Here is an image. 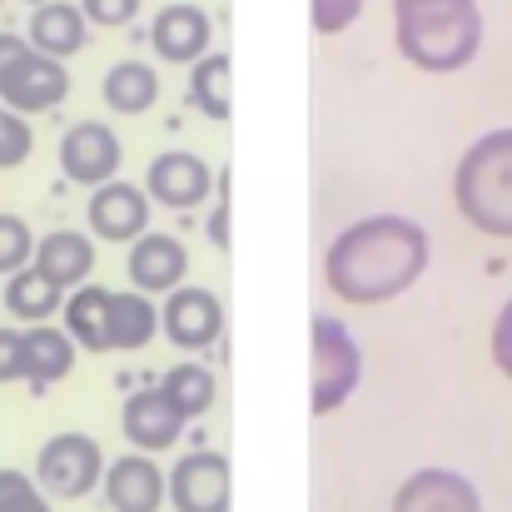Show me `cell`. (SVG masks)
<instances>
[{
    "label": "cell",
    "mask_w": 512,
    "mask_h": 512,
    "mask_svg": "<svg viewBox=\"0 0 512 512\" xmlns=\"http://www.w3.org/2000/svg\"><path fill=\"white\" fill-rule=\"evenodd\" d=\"M433 264V239L408 214H368L334 234L324 254L329 294L353 309H378L408 294Z\"/></svg>",
    "instance_id": "1"
},
{
    "label": "cell",
    "mask_w": 512,
    "mask_h": 512,
    "mask_svg": "<svg viewBox=\"0 0 512 512\" xmlns=\"http://www.w3.org/2000/svg\"><path fill=\"white\" fill-rule=\"evenodd\" d=\"M398 55L423 75H458L483 50L478 0H393Z\"/></svg>",
    "instance_id": "2"
},
{
    "label": "cell",
    "mask_w": 512,
    "mask_h": 512,
    "mask_svg": "<svg viewBox=\"0 0 512 512\" xmlns=\"http://www.w3.org/2000/svg\"><path fill=\"white\" fill-rule=\"evenodd\" d=\"M453 204L478 234L512 239V125L478 135L463 150L453 170Z\"/></svg>",
    "instance_id": "3"
},
{
    "label": "cell",
    "mask_w": 512,
    "mask_h": 512,
    "mask_svg": "<svg viewBox=\"0 0 512 512\" xmlns=\"http://www.w3.org/2000/svg\"><path fill=\"white\" fill-rule=\"evenodd\" d=\"M363 383V348L353 329L334 314H314L309 324V408L314 418L339 413Z\"/></svg>",
    "instance_id": "4"
},
{
    "label": "cell",
    "mask_w": 512,
    "mask_h": 512,
    "mask_svg": "<svg viewBox=\"0 0 512 512\" xmlns=\"http://www.w3.org/2000/svg\"><path fill=\"white\" fill-rule=\"evenodd\" d=\"M70 95V70L65 60L35 50L25 35L0 30V105L20 115H45Z\"/></svg>",
    "instance_id": "5"
},
{
    "label": "cell",
    "mask_w": 512,
    "mask_h": 512,
    "mask_svg": "<svg viewBox=\"0 0 512 512\" xmlns=\"http://www.w3.org/2000/svg\"><path fill=\"white\" fill-rule=\"evenodd\" d=\"M35 483L50 498H65V503L90 498L105 483V453H100V443L90 433H75V428L45 438L40 453H35Z\"/></svg>",
    "instance_id": "6"
},
{
    "label": "cell",
    "mask_w": 512,
    "mask_h": 512,
    "mask_svg": "<svg viewBox=\"0 0 512 512\" xmlns=\"http://www.w3.org/2000/svg\"><path fill=\"white\" fill-rule=\"evenodd\" d=\"M165 488H170L174 512H229V503H234L229 458L214 453V448L184 453L170 473H165Z\"/></svg>",
    "instance_id": "7"
},
{
    "label": "cell",
    "mask_w": 512,
    "mask_h": 512,
    "mask_svg": "<svg viewBox=\"0 0 512 512\" xmlns=\"http://www.w3.org/2000/svg\"><path fill=\"white\" fill-rule=\"evenodd\" d=\"M160 334L184 348V353H199L209 343H219L224 334V304L214 289L204 284H179L165 294V309H160Z\"/></svg>",
    "instance_id": "8"
},
{
    "label": "cell",
    "mask_w": 512,
    "mask_h": 512,
    "mask_svg": "<svg viewBox=\"0 0 512 512\" xmlns=\"http://www.w3.org/2000/svg\"><path fill=\"white\" fill-rule=\"evenodd\" d=\"M120 165H125V145L105 120H80V125H70L60 135V170H65L70 184L95 189V184L115 179Z\"/></svg>",
    "instance_id": "9"
},
{
    "label": "cell",
    "mask_w": 512,
    "mask_h": 512,
    "mask_svg": "<svg viewBox=\"0 0 512 512\" xmlns=\"http://www.w3.org/2000/svg\"><path fill=\"white\" fill-rule=\"evenodd\" d=\"M85 219H90V234L105 239V244H135L145 229H150V194L145 184H130V179H105L95 184L90 204H85Z\"/></svg>",
    "instance_id": "10"
},
{
    "label": "cell",
    "mask_w": 512,
    "mask_h": 512,
    "mask_svg": "<svg viewBox=\"0 0 512 512\" xmlns=\"http://www.w3.org/2000/svg\"><path fill=\"white\" fill-rule=\"evenodd\" d=\"M388 512H483V493L458 468H418L398 483Z\"/></svg>",
    "instance_id": "11"
},
{
    "label": "cell",
    "mask_w": 512,
    "mask_h": 512,
    "mask_svg": "<svg viewBox=\"0 0 512 512\" xmlns=\"http://www.w3.org/2000/svg\"><path fill=\"white\" fill-rule=\"evenodd\" d=\"M214 179H219V174L209 170L199 155L165 150V155H155L150 170H145V194H150V204H165V209H199V204L214 194Z\"/></svg>",
    "instance_id": "12"
},
{
    "label": "cell",
    "mask_w": 512,
    "mask_h": 512,
    "mask_svg": "<svg viewBox=\"0 0 512 512\" xmlns=\"http://www.w3.org/2000/svg\"><path fill=\"white\" fill-rule=\"evenodd\" d=\"M184 428H189V418L165 398L160 383L130 393L125 408H120V433L135 443V453H165V448H174L184 438Z\"/></svg>",
    "instance_id": "13"
},
{
    "label": "cell",
    "mask_w": 512,
    "mask_h": 512,
    "mask_svg": "<svg viewBox=\"0 0 512 512\" xmlns=\"http://www.w3.org/2000/svg\"><path fill=\"white\" fill-rule=\"evenodd\" d=\"M105 503L115 512H160L170 503L165 488V468L155 463V453H120L115 463H105Z\"/></svg>",
    "instance_id": "14"
},
{
    "label": "cell",
    "mask_w": 512,
    "mask_h": 512,
    "mask_svg": "<svg viewBox=\"0 0 512 512\" xmlns=\"http://www.w3.org/2000/svg\"><path fill=\"white\" fill-rule=\"evenodd\" d=\"M130 284L140 294H170L184 284L189 274V249L174 239V234H160V229H145L135 244H130Z\"/></svg>",
    "instance_id": "15"
},
{
    "label": "cell",
    "mask_w": 512,
    "mask_h": 512,
    "mask_svg": "<svg viewBox=\"0 0 512 512\" xmlns=\"http://www.w3.org/2000/svg\"><path fill=\"white\" fill-rule=\"evenodd\" d=\"M209 40H214V20L199 5H189V0L165 5L155 15V25H150V45L170 65H194L199 55H209Z\"/></svg>",
    "instance_id": "16"
},
{
    "label": "cell",
    "mask_w": 512,
    "mask_h": 512,
    "mask_svg": "<svg viewBox=\"0 0 512 512\" xmlns=\"http://www.w3.org/2000/svg\"><path fill=\"white\" fill-rule=\"evenodd\" d=\"M55 289H80L90 284V269H95V239L80 234V229H50L45 239H35V259H30Z\"/></svg>",
    "instance_id": "17"
},
{
    "label": "cell",
    "mask_w": 512,
    "mask_h": 512,
    "mask_svg": "<svg viewBox=\"0 0 512 512\" xmlns=\"http://www.w3.org/2000/svg\"><path fill=\"white\" fill-rule=\"evenodd\" d=\"M25 40H30L35 50L55 55V60H70V55H80V50L90 45V20H85V10L70 5V0H45V5L30 10Z\"/></svg>",
    "instance_id": "18"
},
{
    "label": "cell",
    "mask_w": 512,
    "mask_h": 512,
    "mask_svg": "<svg viewBox=\"0 0 512 512\" xmlns=\"http://www.w3.org/2000/svg\"><path fill=\"white\" fill-rule=\"evenodd\" d=\"M75 353H80V343L70 339L65 329H55V324H30V329H25V383H30L35 393H45L50 383H60V378L75 368Z\"/></svg>",
    "instance_id": "19"
},
{
    "label": "cell",
    "mask_w": 512,
    "mask_h": 512,
    "mask_svg": "<svg viewBox=\"0 0 512 512\" xmlns=\"http://www.w3.org/2000/svg\"><path fill=\"white\" fill-rule=\"evenodd\" d=\"M60 319H65V334L85 353H110V289L100 284L70 289L60 304Z\"/></svg>",
    "instance_id": "20"
},
{
    "label": "cell",
    "mask_w": 512,
    "mask_h": 512,
    "mask_svg": "<svg viewBox=\"0 0 512 512\" xmlns=\"http://www.w3.org/2000/svg\"><path fill=\"white\" fill-rule=\"evenodd\" d=\"M160 334V304L140 289H110V353H135Z\"/></svg>",
    "instance_id": "21"
},
{
    "label": "cell",
    "mask_w": 512,
    "mask_h": 512,
    "mask_svg": "<svg viewBox=\"0 0 512 512\" xmlns=\"http://www.w3.org/2000/svg\"><path fill=\"white\" fill-rule=\"evenodd\" d=\"M60 304H65V289H55L35 264H25V269H15L5 279V314L20 319L25 329L30 324H50L60 314Z\"/></svg>",
    "instance_id": "22"
},
{
    "label": "cell",
    "mask_w": 512,
    "mask_h": 512,
    "mask_svg": "<svg viewBox=\"0 0 512 512\" xmlns=\"http://www.w3.org/2000/svg\"><path fill=\"white\" fill-rule=\"evenodd\" d=\"M189 105L204 115V120H229L234 110V65L229 55L209 50L189 65Z\"/></svg>",
    "instance_id": "23"
},
{
    "label": "cell",
    "mask_w": 512,
    "mask_h": 512,
    "mask_svg": "<svg viewBox=\"0 0 512 512\" xmlns=\"http://www.w3.org/2000/svg\"><path fill=\"white\" fill-rule=\"evenodd\" d=\"M105 105L115 115H145L155 100H160V75L145 65V60H120L105 70V85H100Z\"/></svg>",
    "instance_id": "24"
},
{
    "label": "cell",
    "mask_w": 512,
    "mask_h": 512,
    "mask_svg": "<svg viewBox=\"0 0 512 512\" xmlns=\"http://www.w3.org/2000/svg\"><path fill=\"white\" fill-rule=\"evenodd\" d=\"M160 388H165V398H170V403L184 413V418H189V423H194V418H204V413L214 408V398H219L214 373H209L204 363H194V358H184V363L165 368Z\"/></svg>",
    "instance_id": "25"
},
{
    "label": "cell",
    "mask_w": 512,
    "mask_h": 512,
    "mask_svg": "<svg viewBox=\"0 0 512 512\" xmlns=\"http://www.w3.org/2000/svg\"><path fill=\"white\" fill-rule=\"evenodd\" d=\"M0 512H50V493L35 483V473L0 468Z\"/></svg>",
    "instance_id": "26"
},
{
    "label": "cell",
    "mask_w": 512,
    "mask_h": 512,
    "mask_svg": "<svg viewBox=\"0 0 512 512\" xmlns=\"http://www.w3.org/2000/svg\"><path fill=\"white\" fill-rule=\"evenodd\" d=\"M35 259V234L20 214H0V279H10L15 269H25Z\"/></svg>",
    "instance_id": "27"
},
{
    "label": "cell",
    "mask_w": 512,
    "mask_h": 512,
    "mask_svg": "<svg viewBox=\"0 0 512 512\" xmlns=\"http://www.w3.org/2000/svg\"><path fill=\"white\" fill-rule=\"evenodd\" d=\"M30 150H35V135H30L25 115L0 105V170H20L30 160Z\"/></svg>",
    "instance_id": "28"
},
{
    "label": "cell",
    "mask_w": 512,
    "mask_h": 512,
    "mask_svg": "<svg viewBox=\"0 0 512 512\" xmlns=\"http://www.w3.org/2000/svg\"><path fill=\"white\" fill-rule=\"evenodd\" d=\"M368 0H309V20L319 35H343L358 15H363Z\"/></svg>",
    "instance_id": "29"
},
{
    "label": "cell",
    "mask_w": 512,
    "mask_h": 512,
    "mask_svg": "<svg viewBox=\"0 0 512 512\" xmlns=\"http://www.w3.org/2000/svg\"><path fill=\"white\" fill-rule=\"evenodd\" d=\"M140 5H145V0H80L85 20L100 25V30H120V25H130V20L140 15Z\"/></svg>",
    "instance_id": "30"
},
{
    "label": "cell",
    "mask_w": 512,
    "mask_h": 512,
    "mask_svg": "<svg viewBox=\"0 0 512 512\" xmlns=\"http://www.w3.org/2000/svg\"><path fill=\"white\" fill-rule=\"evenodd\" d=\"M25 378V329H0V383Z\"/></svg>",
    "instance_id": "31"
},
{
    "label": "cell",
    "mask_w": 512,
    "mask_h": 512,
    "mask_svg": "<svg viewBox=\"0 0 512 512\" xmlns=\"http://www.w3.org/2000/svg\"><path fill=\"white\" fill-rule=\"evenodd\" d=\"M488 348H493L498 373H508L512 378V299L498 309V319H493V339H488Z\"/></svg>",
    "instance_id": "32"
},
{
    "label": "cell",
    "mask_w": 512,
    "mask_h": 512,
    "mask_svg": "<svg viewBox=\"0 0 512 512\" xmlns=\"http://www.w3.org/2000/svg\"><path fill=\"white\" fill-rule=\"evenodd\" d=\"M25 5H45V0H25Z\"/></svg>",
    "instance_id": "33"
},
{
    "label": "cell",
    "mask_w": 512,
    "mask_h": 512,
    "mask_svg": "<svg viewBox=\"0 0 512 512\" xmlns=\"http://www.w3.org/2000/svg\"><path fill=\"white\" fill-rule=\"evenodd\" d=\"M0 5H5V0H0Z\"/></svg>",
    "instance_id": "34"
}]
</instances>
